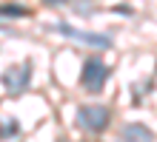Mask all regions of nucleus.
I'll return each instance as SVG.
<instances>
[{
    "label": "nucleus",
    "instance_id": "nucleus-1",
    "mask_svg": "<svg viewBox=\"0 0 157 142\" xmlns=\"http://www.w3.org/2000/svg\"><path fill=\"white\" fill-rule=\"evenodd\" d=\"M106 80H109V65L100 60V57H89V60L83 63V71H80V85L89 94H100Z\"/></svg>",
    "mask_w": 157,
    "mask_h": 142
},
{
    "label": "nucleus",
    "instance_id": "nucleus-2",
    "mask_svg": "<svg viewBox=\"0 0 157 142\" xmlns=\"http://www.w3.org/2000/svg\"><path fill=\"white\" fill-rule=\"evenodd\" d=\"M77 122L86 131L91 134H103L109 128V122H112V111L106 105H97V102H91V105H80L77 108Z\"/></svg>",
    "mask_w": 157,
    "mask_h": 142
},
{
    "label": "nucleus",
    "instance_id": "nucleus-3",
    "mask_svg": "<svg viewBox=\"0 0 157 142\" xmlns=\"http://www.w3.org/2000/svg\"><path fill=\"white\" fill-rule=\"evenodd\" d=\"M32 82V65L29 63H20V65H12V68L3 71V88L9 94H20L29 88Z\"/></svg>",
    "mask_w": 157,
    "mask_h": 142
},
{
    "label": "nucleus",
    "instance_id": "nucleus-4",
    "mask_svg": "<svg viewBox=\"0 0 157 142\" xmlns=\"http://www.w3.org/2000/svg\"><path fill=\"white\" fill-rule=\"evenodd\" d=\"M63 37H71V40H77V43H86V46H94V49H109L112 46V37L109 34H94V31H80V28L75 26H69V23H57L54 26Z\"/></svg>",
    "mask_w": 157,
    "mask_h": 142
},
{
    "label": "nucleus",
    "instance_id": "nucleus-5",
    "mask_svg": "<svg viewBox=\"0 0 157 142\" xmlns=\"http://www.w3.org/2000/svg\"><path fill=\"white\" fill-rule=\"evenodd\" d=\"M120 137H123V142H154L151 128H146L143 122H126L120 128Z\"/></svg>",
    "mask_w": 157,
    "mask_h": 142
},
{
    "label": "nucleus",
    "instance_id": "nucleus-6",
    "mask_svg": "<svg viewBox=\"0 0 157 142\" xmlns=\"http://www.w3.org/2000/svg\"><path fill=\"white\" fill-rule=\"evenodd\" d=\"M0 17H29V9H23L17 3H9V6H0Z\"/></svg>",
    "mask_w": 157,
    "mask_h": 142
},
{
    "label": "nucleus",
    "instance_id": "nucleus-7",
    "mask_svg": "<svg viewBox=\"0 0 157 142\" xmlns=\"http://www.w3.org/2000/svg\"><path fill=\"white\" fill-rule=\"evenodd\" d=\"M43 3H52V6H60V3H66V0H43Z\"/></svg>",
    "mask_w": 157,
    "mask_h": 142
}]
</instances>
